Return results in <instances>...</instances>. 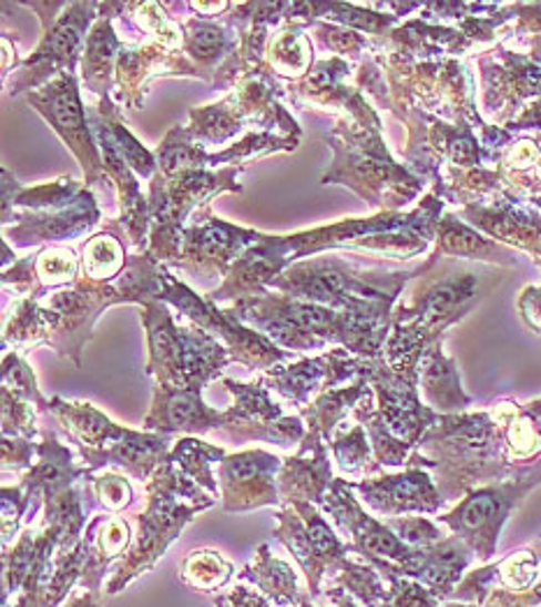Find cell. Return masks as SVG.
<instances>
[{
	"label": "cell",
	"mask_w": 541,
	"mask_h": 607,
	"mask_svg": "<svg viewBox=\"0 0 541 607\" xmlns=\"http://www.w3.org/2000/svg\"><path fill=\"white\" fill-rule=\"evenodd\" d=\"M226 460V452L221 447L207 445L198 439H184L175 447H172L167 462L175 464L186 477H191L195 485L207 487L212 494H216V483L212 477V464H218Z\"/></svg>",
	"instance_id": "cell-15"
},
{
	"label": "cell",
	"mask_w": 541,
	"mask_h": 607,
	"mask_svg": "<svg viewBox=\"0 0 541 607\" xmlns=\"http://www.w3.org/2000/svg\"><path fill=\"white\" fill-rule=\"evenodd\" d=\"M75 271V260H72V250L54 248L42 253V258L38 263V274L44 284H63Z\"/></svg>",
	"instance_id": "cell-27"
},
{
	"label": "cell",
	"mask_w": 541,
	"mask_h": 607,
	"mask_svg": "<svg viewBox=\"0 0 541 607\" xmlns=\"http://www.w3.org/2000/svg\"><path fill=\"white\" fill-rule=\"evenodd\" d=\"M244 579L254 582L261 594L275 607H298L309 598L303 594L298 575L288 564L269 554V547L263 545L256 554V562L244 568Z\"/></svg>",
	"instance_id": "cell-12"
},
{
	"label": "cell",
	"mask_w": 541,
	"mask_h": 607,
	"mask_svg": "<svg viewBox=\"0 0 541 607\" xmlns=\"http://www.w3.org/2000/svg\"><path fill=\"white\" fill-rule=\"evenodd\" d=\"M3 607H8V600H3Z\"/></svg>",
	"instance_id": "cell-38"
},
{
	"label": "cell",
	"mask_w": 541,
	"mask_h": 607,
	"mask_svg": "<svg viewBox=\"0 0 541 607\" xmlns=\"http://www.w3.org/2000/svg\"><path fill=\"white\" fill-rule=\"evenodd\" d=\"M333 452L344 471H358L367 457H370V445L363 436V426L351 429L349 434H341L333 443Z\"/></svg>",
	"instance_id": "cell-24"
},
{
	"label": "cell",
	"mask_w": 541,
	"mask_h": 607,
	"mask_svg": "<svg viewBox=\"0 0 541 607\" xmlns=\"http://www.w3.org/2000/svg\"><path fill=\"white\" fill-rule=\"evenodd\" d=\"M235 394V407L228 411V432L239 441H269L288 445L303 439L298 418H284L277 403L269 401L265 388L224 381Z\"/></svg>",
	"instance_id": "cell-3"
},
{
	"label": "cell",
	"mask_w": 541,
	"mask_h": 607,
	"mask_svg": "<svg viewBox=\"0 0 541 607\" xmlns=\"http://www.w3.org/2000/svg\"><path fill=\"white\" fill-rule=\"evenodd\" d=\"M298 607H312V603L307 600V603H303V605H298Z\"/></svg>",
	"instance_id": "cell-37"
},
{
	"label": "cell",
	"mask_w": 541,
	"mask_h": 607,
	"mask_svg": "<svg viewBox=\"0 0 541 607\" xmlns=\"http://www.w3.org/2000/svg\"><path fill=\"white\" fill-rule=\"evenodd\" d=\"M388 528L396 531V536L402 543L409 545H430L439 541V531L423 517H411V519H392L388 522Z\"/></svg>",
	"instance_id": "cell-29"
},
{
	"label": "cell",
	"mask_w": 541,
	"mask_h": 607,
	"mask_svg": "<svg viewBox=\"0 0 541 607\" xmlns=\"http://www.w3.org/2000/svg\"><path fill=\"white\" fill-rule=\"evenodd\" d=\"M279 519V526L275 531V536L279 543L286 545V549L295 556V562L300 564L303 573L307 575V585H309V594L312 596H318L321 594V582L324 577L328 575L321 559H318V554L309 541V534H307V526L300 517V513L293 508H286L277 515Z\"/></svg>",
	"instance_id": "cell-13"
},
{
	"label": "cell",
	"mask_w": 541,
	"mask_h": 607,
	"mask_svg": "<svg viewBox=\"0 0 541 607\" xmlns=\"http://www.w3.org/2000/svg\"><path fill=\"white\" fill-rule=\"evenodd\" d=\"M379 607H432V598L421 587L409 582H392V591Z\"/></svg>",
	"instance_id": "cell-31"
},
{
	"label": "cell",
	"mask_w": 541,
	"mask_h": 607,
	"mask_svg": "<svg viewBox=\"0 0 541 607\" xmlns=\"http://www.w3.org/2000/svg\"><path fill=\"white\" fill-rule=\"evenodd\" d=\"M116 40L110 29V23H98L89 44H86V54H84V70H86V80L98 86L105 82L108 72H110V61L114 56Z\"/></svg>",
	"instance_id": "cell-21"
},
{
	"label": "cell",
	"mask_w": 541,
	"mask_h": 607,
	"mask_svg": "<svg viewBox=\"0 0 541 607\" xmlns=\"http://www.w3.org/2000/svg\"><path fill=\"white\" fill-rule=\"evenodd\" d=\"M335 579L344 591H347L351 598H358L365 607H379L381 600L386 598L381 582L370 566H360L347 559L335 573Z\"/></svg>",
	"instance_id": "cell-18"
},
{
	"label": "cell",
	"mask_w": 541,
	"mask_h": 607,
	"mask_svg": "<svg viewBox=\"0 0 541 607\" xmlns=\"http://www.w3.org/2000/svg\"><path fill=\"white\" fill-rule=\"evenodd\" d=\"M144 426L159 429L161 434H203L207 429H228V411L218 413L205 407L203 388L159 385Z\"/></svg>",
	"instance_id": "cell-4"
},
{
	"label": "cell",
	"mask_w": 541,
	"mask_h": 607,
	"mask_svg": "<svg viewBox=\"0 0 541 607\" xmlns=\"http://www.w3.org/2000/svg\"><path fill=\"white\" fill-rule=\"evenodd\" d=\"M98 598H101V594H93V591H86L78 598H72L65 607H98Z\"/></svg>",
	"instance_id": "cell-34"
},
{
	"label": "cell",
	"mask_w": 541,
	"mask_h": 607,
	"mask_svg": "<svg viewBox=\"0 0 541 607\" xmlns=\"http://www.w3.org/2000/svg\"><path fill=\"white\" fill-rule=\"evenodd\" d=\"M233 564L226 562L224 556L214 549H195L191 552L180 570V577L186 587L195 591H218L226 587L233 577Z\"/></svg>",
	"instance_id": "cell-16"
},
{
	"label": "cell",
	"mask_w": 541,
	"mask_h": 607,
	"mask_svg": "<svg viewBox=\"0 0 541 607\" xmlns=\"http://www.w3.org/2000/svg\"><path fill=\"white\" fill-rule=\"evenodd\" d=\"M214 498L205 496L175 464L165 462L159 466L150 483V508L137 517L140 528L135 545L108 582V594H119L135 577L152 570L193 515L210 508Z\"/></svg>",
	"instance_id": "cell-1"
},
{
	"label": "cell",
	"mask_w": 541,
	"mask_h": 607,
	"mask_svg": "<svg viewBox=\"0 0 541 607\" xmlns=\"http://www.w3.org/2000/svg\"><path fill=\"white\" fill-rule=\"evenodd\" d=\"M279 469L282 460L263 450L231 454L218 466L224 508L244 513L279 503V485H275V473Z\"/></svg>",
	"instance_id": "cell-2"
},
{
	"label": "cell",
	"mask_w": 541,
	"mask_h": 607,
	"mask_svg": "<svg viewBox=\"0 0 541 607\" xmlns=\"http://www.w3.org/2000/svg\"><path fill=\"white\" fill-rule=\"evenodd\" d=\"M365 394V383L360 381L356 388L349 390H335L326 388L314 403L305 407V418L309 422V432L321 434L324 439L330 436L335 424L344 418L354 403Z\"/></svg>",
	"instance_id": "cell-17"
},
{
	"label": "cell",
	"mask_w": 541,
	"mask_h": 607,
	"mask_svg": "<svg viewBox=\"0 0 541 607\" xmlns=\"http://www.w3.org/2000/svg\"><path fill=\"white\" fill-rule=\"evenodd\" d=\"M513 498L516 492L511 487L483 490L460 503L449 517H445V522L477 552L490 556Z\"/></svg>",
	"instance_id": "cell-6"
},
{
	"label": "cell",
	"mask_w": 541,
	"mask_h": 607,
	"mask_svg": "<svg viewBox=\"0 0 541 607\" xmlns=\"http://www.w3.org/2000/svg\"><path fill=\"white\" fill-rule=\"evenodd\" d=\"M224 42L226 38L221 35V31L214 27H207V23H193L191 27L188 49L203 61L216 59L221 49H224Z\"/></svg>",
	"instance_id": "cell-28"
},
{
	"label": "cell",
	"mask_w": 541,
	"mask_h": 607,
	"mask_svg": "<svg viewBox=\"0 0 541 607\" xmlns=\"http://www.w3.org/2000/svg\"><path fill=\"white\" fill-rule=\"evenodd\" d=\"M330 364H333V352L316 360H305L293 364L288 369H273L267 373V383L273 385L279 394L295 403H307L309 394L328 388L330 383Z\"/></svg>",
	"instance_id": "cell-14"
},
{
	"label": "cell",
	"mask_w": 541,
	"mask_h": 607,
	"mask_svg": "<svg viewBox=\"0 0 541 607\" xmlns=\"http://www.w3.org/2000/svg\"><path fill=\"white\" fill-rule=\"evenodd\" d=\"M349 487L360 492L365 503L372 505L377 513L386 515H398L407 511H437L439 505L430 477L421 471L367 480V483H356Z\"/></svg>",
	"instance_id": "cell-8"
},
{
	"label": "cell",
	"mask_w": 541,
	"mask_h": 607,
	"mask_svg": "<svg viewBox=\"0 0 541 607\" xmlns=\"http://www.w3.org/2000/svg\"><path fill=\"white\" fill-rule=\"evenodd\" d=\"M93 492H95L98 503H101L103 508H108L112 513L124 511L126 505L131 503V496H133L129 480L121 477V475H114V473L95 477L93 480Z\"/></svg>",
	"instance_id": "cell-25"
},
{
	"label": "cell",
	"mask_w": 541,
	"mask_h": 607,
	"mask_svg": "<svg viewBox=\"0 0 541 607\" xmlns=\"http://www.w3.org/2000/svg\"><path fill=\"white\" fill-rule=\"evenodd\" d=\"M167 436L163 434H142L126 429L124 436H119L110 447L93 450L82 445V457L89 469H101L105 464H119L137 480H146L159 471L170 457Z\"/></svg>",
	"instance_id": "cell-9"
},
{
	"label": "cell",
	"mask_w": 541,
	"mask_h": 607,
	"mask_svg": "<svg viewBox=\"0 0 541 607\" xmlns=\"http://www.w3.org/2000/svg\"><path fill=\"white\" fill-rule=\"evenodd\" d=\"M124 263V250L112 237H95L84 248V267L93 278H105L119 271Z\"/></svg>",
	"instance_id": "cell-22"
},
{
	"label": "cell",
	"mask_w": 541,
	"mask_h": 607,
	"mask_svg": "<svg viewBox=\"0 0 541 607\" xmlns=\"http://www.w3.org/2000/svg\"><path fill=\"white\" fill-rule=\"evenodd\" d=\"M426 392L441 409H458L465 407L467 399L458 388L453 367L435 352L426 369Z\"/></svg>",
	"instance_id": "cell-20"
},
{
	"label": "cell",
	"mask_w": 541,
	"mask_h": 607,
	"mask_svg": "<svg viewBox=\"0 0 541 607\" xmlns=\"http://www.w3.org/2000/svg\"><path fill=\"white\" fill-rule=\"evenodd\" d=\"M214 605H216V607H231V603L226 600V596H218V598H214Z\"/></svg>",
	"instance_id": "cell-36"
},
{
	"label": "cell",
	"mask_w": 541,
	"mask_h": 607,
	"mask_svg": "<svg viewBox=\"0 0 541 607\" xmlns=\"http://www.w3.org/2000/svg\"><path fill=\"white\" fill-rule=\"evenodd\" d=\"M27 508H31V498L27 496V492H23L21 487L3 490V541H6V545L10 543L12 534H17L19 522H21L23 513H27Z\"/></svg>",
	"instance_id": "cell-30"
},
{
	"label": "cell",
	"mask_w": 541,
	"mask_h": 607,
	"mask_svg": "<svg viewBox=\"0 0 541 607\" xmlns=\"http://www.w3.org/2000/svg\"><path fill=\"white\" fill-rule=\"evenodd\" d=\"M226 600L231 603V607H275L273 603H269L263 594H256L247 587H235Z\"/></svg>",
	"instance_id": "cell-33"
},
{
	"label": "cell",
	"mask_w": 541,
	"mask_h": 607,
	"mask_svg": "<svg viewBox=\"0 0 541 607\" xmlns=\"http://www.w3.org/2000/svg\"><path fill=\"white\" fill-rule=\"evenodd\" d=\"M321 434L309 432L303 441L300 452L286 460L279 473V498L284 503H321L333 473L326 457Z\"/></svg>",
	"instance_id": "cell-7"
},
{
	"label": "cell",
	"mask_w": 541,
	"mask_h": 607,
	"mask_svg": "<svg viewBox=\"0 0 541 607\" xmlns=\"http://www.w3.org/2000/svg\"><path fill=\"white\" fill-rule=\"evenodd\" d=\"M3 383L8 390H12L14 394L23 397L27 401H35L40 407H49V403L42 399L33 371L29 369V364L19 360L17 356H8L6 358V369H3Z\"/></svg>",
	"instance_id": "cell-23"
},
{
	"label": "cell",
	"mask_w": 541,
	"mask_h": 607,
	"mask_svg": "<svg viewBox=\"0 0 541 607\" xmlns=\"http://www.w3.org/2000/svg\"><path fill=\"white\" fill-rule=\"evenodd\" d=\"M333 600L337 603V607H360L347 591L344 589H333ZM314 607V605H312Z\"/></svg>",
	"instance_id": "cell-35"
},
{
	"label": "cell",
	"mask_w": 541,
	"mask_h": 607,
	"mask_svg": "<svg viewBox=\"0 0 541 607\" xmlns=\"http://www.w3.org/2000/svg\"><path fill=\"white\" fill-rule=\"evenodd\" d=\"M3 432L10 434H33V413L23 397L3 388Z\"/></svg>",
	"instance_id": "cell-26"
},
{
	"label": "cell",
	"mask_w": 541,
	"mask_h": 607,
	"mask_svg": "<svg viewBox=\"0 0 541 607\" xmlns=\"http://www.w3.org/2000/svg\"><path fill=\"white\" fill-rule=\"evenodd\" d=\"M93 6H72L70 14H65L54 31L47 35L40 52L23 68V84L40 82L49 78L57 68L72 65V59L78 54V47L86 27V17L91 19Z\"/></svg>",
	"instance_id": "cell-11"
},
{
	"label": "cell",
	"mask_w": 541,
	"mask_h": 607,
	"mask_svg": "<svg viewBox=\"0 0 541 607\" xmlns=\"http://www.w3.org/2000/svg\"><path fill=\"white\" fill-rule=\"evenodd\" d=\"M86 562L80 585L86 591L101 594L108 566L131 545V526L119 517H95L82 538Z\"/></svg>",
	"instance_id": "cell-10"
},
{
	"label": "cell",
	"mask_w": 541,
	"mask_h": 607,
	"mask_svg": "<svg viewBox=\"0 0 541 607\" xmlns=\"http://www.w3.org/2000/svg\"><path fill=\"white\" fill-rule=\"evenodd\" d=\"M84 562H86V552L82 543L75 549L57 554L54 573H52V579H49V587L44 594V607H59L63 603L68 591L82 579Z\"/></svg>",
	"instance_id": "cell-19"
},
{
	"label": "cell",
	"mask_w": 541,
	"mask_h": 607,
	"mask_svg": "<svg viewBox=\"0 0 541 607\" xmlns=\"http://www.w3.org/2000/svg\"><path fill=\"white\" fill-rule=\"evenodd\" d=\"M31 103L49 119L54 125V131L75 148V154L86 163V172L91 169V176L101 167L95 156V148L91 144L89 123L84 119V110L80 105V95L75 80L65 72L61 80H57L52 86L31 95Z\"/></svg>",
	"instance_id": "cell-5"
},
{
	"label": "cell",
	"mask_w": 541,
	"mask_h": 607,
	"mask_svg": "<svg viewBox=\"0 0 541 607\" xmlns=\"http://www.w3.org/2000/svg\"><path fill=\"white\" fill-rule=\"evenodd\" d=\"M33 450L35 445L29 443V441H21V439H6L3 441V466L10 469H27L31 464V457H33Z\"/></svg>",
	"instance_id": "cell-32"
}]
</instances>
